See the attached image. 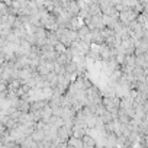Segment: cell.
Wrapping results in <instances>:
<instances>
[{"mask_svg": "<svg viewBox=\"0 0 148 148\" xmlns=\"http://www.w3.org/2000/svg\"><path fill=\"white\" fill-rule=\"evenodd\" d=\"M70 138H71V128L70 126L61 125L60 128H57V131H55V139H57V142L67 144V141Z\"/></svg>", "mask_w": 148, "mask_h": 148, "instance_id": "obj_1", "label": "cell"}, {"mask_svg": "<svg viewBox=\"0 0 148 148\" xmlns=\"http://www.w3.org/2000/svg\"><path fill=\"white\" fill-rule=\"evenodd\" d=\"M47 105H48V102H47V100H44V99L32 100V102H31V105H29V112H28V113H39V112H41Z\"/></svg>", "mask_w": 148, "mask_h": 148, "instance_id": "obj_2", "label": "cell"}, {"mask_svg": "<svg viewBox=\"0 0 148 148\" xmlns=\"http://www.w3.org/2000/svg\"><path fill=\"white\" fill-rule=\"evenodd\" d=\"M82 148H97L96 139H95L92 135L86 134V135L82 138Z\"/></svg>", "mask_w": 148, "mask_h": 148, "instance_id": "obj_3", "label": "cell"}, {"mask_svg": "<svg viewBox=\"0 0 148 148\" xmlns=\"http://www.w3.org/2000/svg\"><path fill=\"white\" fill-rule=\"evenodd\" d=\"M31 139H32L35 144H39L41 141H44V139H45V132H44V129L35 128V129L32 131V134H31Z\"/></svg>", "mask_w": 148, "mask_h": 148, "instance_id": "obj_4", "label": "cell"}, {"mask_svg": "<svg viewBox=\"0 0 148 148\" xmlns=\"http://www.w3.org/2000/svg\"><path fill=\"white\" fill-rule=\"evenodd\" d=\"M67 145H71V147H76V148H82V139L79 138H74L71 136L68 141H67Z\"/></svg>", "mask_w": 148, "mask_h": 148, "instance_id": "obj_5", "label": "cell"}, {"mask_svg": "<svg viewBox=\"0 0 148 148\" xmlns=\"http://www.w3.org/2000/svg\"><path fill=\"white\" fill-rule=\"evenodd\" d=\"M67 148H76V147H71V145H67Z\"/></svg>", "mask_w": 148, "mask_h": 148, "instance_id": "obj_6", "label": "cell"}]
</instances>
